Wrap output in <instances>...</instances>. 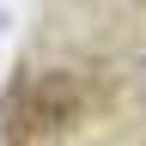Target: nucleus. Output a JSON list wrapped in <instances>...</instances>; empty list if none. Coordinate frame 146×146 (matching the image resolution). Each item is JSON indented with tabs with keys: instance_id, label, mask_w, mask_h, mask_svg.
Returning a JSON list of instances; mask_svg holds the SVG:
<instances>
[{
	"instance_id": "1",
	"label": "nucleus",
	"mask_w": 146,
	"mask_h": 146,
	"mask_svg": "<svg viewBox=\"0 0 146 146\" xmlns=\"http://www.w3.org/2000/svg\"><path fill=\"white\" fill-rule=\"evenodd\" d=\"M85 110V85L73 79V73H36V79L25 85V98H18V122L31 128V134H61V128L79 122Z\"/></svg>"
},
{
	"instance_id": "2",
	"label": "nucleus",
	"mask_w": 146,
	"mask_h": 146,
	"mask_svg": "<svg viewBox=\"0 0 146 146\" xmlns=\"http://www.w3.org/2000/svg\"><path fill=\"white\" fill-rule=\"evenodd\" d=\"M140 85H146V55H140Z\"/></svg>"
}]
</instances>
